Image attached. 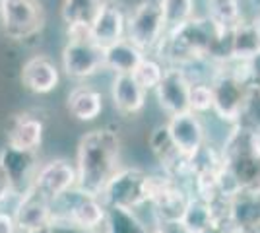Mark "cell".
I'll return each instance as SVG.
<instances>
[{"label": "cell", "mask_w": 260, "mask_h": 233, "mask_svg": "<svg viewBox=\"0 0 260 233\" xmlns=\"http://www.w3.org/2000/svg\"><path fill=\"white\" fill-rule=\"evenodd\" d=\"M155 56L167 66H188L200 60H229V31L210 16H194L173 31H167Z\"/></svg>", "instance_id": "1"}, {"label": "cell", "mask_w": 260, "mask_h": 233, "mask_svg": "<svg viewBox=\"0 0 260 233\" xmlns=\"http://www.w3.org/2000/svg\"><path fill=\"white\" fill-rule=\"evenodd\" d=\"M78 187L99 194L120 167V136L113 128H93L86 132L76 150Z\"/></svg>", "instance_id": "2"}, {"label": "cell", "mask_w": 260, "mask_h": 233, "mask_svg": "<svg viewBox=\"0 0 260 233\" xmlns=\"http://www.w3.org/2000/svg\"><path fill=\"white\" fill-rule=\"evenodd\" d=\"M223 163L243 189H260V134L233 124L221 142Z\"/></svg>", "instance_id": "3"}, {"label": "cell", "mask_w": 260, "mask_h": 233, "mask_svg": "<svg viewBox=\"0 0 260 233\" xmlns=\"http://www.w3.org/2000/svg\"><path fill=\"white\" fill-rule=\"evenodd\" d=\"M214 86V117L225 124H235L245 105L250 80L247 74V62L225 60L217 68L212 80Z\"/></svg>", "instance_id": "4"}, {"label": "cell", "mask_w": 260, "mask_h": 233, "mask_svg": "<svg viewBox=\"0 0 260 233\" xmlns=\"http://www.w3.org/2000/svg\"><path fill=\"white\" fill-rule=\"evenodd\" d=\"M190 196H192L190 189L179 179L171 177L163 171L150 173L148 208L152 212L153 225L159 227V225H167V223L181 222Z\"/></svg>", "instance_id": "5"}, {"label": "cell", "mask_w": 260, "mask_h": 233, "mask_svg": "<svg viewBox=\"0 0 260 233\" xmlns=\"http://www.w3.org/2000/svg\"><path fill=\"white\" fill-rule=\"evenodd\" d=\"M107 206L99 194L74 187L53 202V222H70L87 231L103 229Z\"/></svg>", "instance_id": "6"}, {"label": "cell", "mask_w": 260, "mask_h": 233, "mask_svg": "<svg viewBox=\"0 0 260 233\" xmlns=\"http://www.w3.org/2000/svg\"><path fill=\"white\" fill-rule=\"evenodd\" d=\"M60 62L68 78L86 80L105 70V49L91 39L89 29H70Z\"/></svg>", "instance_id": "7"}, {"label": "cell", "mask_w": 260, "mask_h": 233, "mask_svg": "<svg viewBox=\"0 0 260 233\" xmlns=\"http://www.w3.org/2000/svg\"><path fill=\"white\" fill-rule=\"evenodd\" d=\"M150 173L138 167H120L99 192L107 208L140 210L148 204Z\"/></svg>", "instance_id": "8"}, {"label": "cell", "mask_w": 260, "mask_h": 233, "mask_svg": "<svg viewBox=\"0 0 260 233\" xmlns=\"http://www.w3.org/2000/svg\"><path fill=\"white\" fill-rule=\"evenodd\" d=\"M167 35L159 0H142L128 14L126 37L138 45L146 55H155Z\"/></svg>", "instance_id": "9"}, {"label": "cell", "mask_w": 260, "mask_h": 233, "mask_svg": "<svg viewBox=\"0 0 260 233\" xmlns=\"http://www.w3.org/2000/svg\"><path fill=\"white\" fill-rule=\"evenodd\" d=\"M0 25L12 41H27L45 27L41 0H0Z\"/></svg>", "instance_id": "10"}, {"label": "cell", "mask_w": 260, "mask_h": 233, "mask_svg": "<svg viewBox=\"0 0 260 233\" xmlns=\"http://www.w3.org/2000/svg\"><path fill=\"white\" fill-rule=\"evenodd\" d=\"M148 148H150L152 155L155 157V161L159 163L163 173L179 179L181 183H184L190 189L192 171H190L188 157L179 150V146L175 144L173 136H171L169 128H167V122L157 124L152 132H150Z\"/></svg>", "instance_id": "11"}, {"label": "cell", "mask_w": 260, "mask_h": 233, "mask_svg": "<svg viewBox=\"0 0 260 233\" xmlns=\"http://www.w3.org/2000/svg\"><path fill=\"white\" fill-rule=\"evenodd\" d=\"M190 88L192 80L183 66H167L163 80L153 91L159 109L167 117L190 111Z\"/></svg>", "instance_id": "12"}, {"label": "cell", "mask_w": 260, "mask_h": 233, "mask_svg": "<svg viewBox=\"0 0 260 233\" xmlns=\"http://www.w3.org/2000/svg\"><path fill=\"white\" fill-rule=\"evenodd\" d=\"M167 128L173 136L175 144L186 157L192 155L208 142V124L206 117L194 111H184L171 115L167 119Z\"/></svg>", "instance_id": "13"}, {"label": "cell", "mask_w": 260, "mask_h": 233, "mask_svg": "<svg viewBox=\"0 0 260 233\" xmlns=\"http://www.w3.org/2000/svg\"><path fill=\"white\" fill-rule=\"evenodd\" d=\"M41 194L54 202L70 189L78 187V171L76 163H70L68 159H53L37 169L33 185Z\"/></svg>", "instance_id": "14"}, {"label": "cell", "mask_w": 260, "mask_h": 233, "mask_svg": "<svg viewBox=\"0 0 260 233\" xmlns=\"http://www.w3.org/2000/svg\"><path fill=\"white\" fill-rule=\"evenodd\" d=\"M12 214L20 227H25L29 231L45 229L53 223V202L35 187H29L16 196V206Z\"/></svg>", "instance_id": "15"}, {"label": "cell", "mask_w": 260, "mask_h": 233, "mask_svg": "<svg viewBox=\"0 0 260 233\" xmlns=\"http://www.w3.org/2000/svg\"><path fill=\"white\" fill-rule=\"evenodd\" d=\"M228 220L237 233H260V189H241L229 198Z\"/></svg>", "instance_id": "16"}, {"label": "cell", "mask_w": 260, "mask_h": 233, "mask_svg": "<svg viewBox=\"0 0 260 233\" xmlns=\"http://www.w3.org/2000/svg\"><path fill=\"white\" fill-rule=\"evenodd\" d=\"M126 20L128 16H124V10L117 0H103L98 18L89 27V35L95 43L105 49L126 37Z\"/></svg>", "instance_id": "17"}, {"label": "cell", "mask_w": 260, "mask_h": 233, "mask_svg": "<svg viewBox=\"0 0 260 233\" xmlns=\"http://www.w3.org/2000/svg\"><path fill=\"white\" fill-rule=\"evenodd\" d=\"M148 91L142 88L134 74H115L111 84V101L120 115L134 117L144 111Z\"/></svg>", "instance_id": "18"}, {"label": "cell", "mask_w": 260, "mask_h": 233, "mask_svg": "<svg viewBox=\"0 0 260 233\" xmlns=\"http://www.w3.org/2000/svg\"><path fill=\"white\" fill-rule=\"evenodd\" d=\"M58 82H60L58 66L49 56L35 55L23 62L22 84L25 86V89L45 95V93H51L53 89H56Z\"/></svg>", "instance_id": "19"}, {"label": "cell", "mask_w": 260, "mask_h": 233, "mask_svg": "<svg viewBox=\"0 0 260 233\" xmlns=\"http://www.w3.org/2000/svg\"><path fill=\"white\" fill-rule=\"evenodd\" d=\"M35 161V152H25L12 146H6L0 152V165L10 175L18 194H22L23 190H27L33 185V177L39 169Z\"/></svg>", "instance_id": "20"}, {"label": "cell", "mask_w": 260, "mask_h": 233, "mask_svg": "<svg viewBox=\"0 0 260 233\" xmlns=\"http://www.w3.org/2000/svg\"><path fill=\"white\" fill-rule=\"evenodd\" d=\"M43 132L45 126L39 117L22 113L12 119L6 138H8V146L12 148L25 150V152H37V148L43 142Z\"/></svg>", "instance_id": "21"}, {"label": "cell", "mask_w": 260, "mask_h": 233, "mask_svg": "<svg viewBox=\"0 0 260 233\" xmlns=\"http://www.w3.org/2000/svg\"><path fill=\"white\" fill-rule=\"evenodd\" d=\"M146 53L128 37H122L117 43L105 47V70L113 74H134Z\"/></svg>", "instance_id": "22"}, {"label": "cell", "mask_w": 260, "mask_h": 233, "mask_svg": "<svg viewBox=\"0 0 260 233\" xmlns=\"http://www.w3.org/2000/svg\"><path fill=\"white\" fill-rule=\"evenodd\" d=\"M66 109L78 121H95L103 111V95L91 86H76L68 93Z\"/></svg>", "instance_id": "23"}, {"label": "cell", "mask_w": 260, "mask_h": 233, "mask_svg": "<svg viewBox=\"0 0 260 233\" xmlns=\"http://www.w3.org/2000/svg\"><path fill=\"white\" fill-rule=\"evenodd\" d=\"M260 53V34L254 20H245L229 31V60L247 62Z\"/></svg>", "instance_id": "24"}, {"label": "cell", "mask_w": 260, "mask_h": 233, "mask_svg": "<svg viewBox=\"0 0 260 233\" xmlns=\"http://www.w3.org/2000/svg\"><path fill=\"white\" fill-rule=\"evenodd\" d=\"M103 0H62L60 18L66 29H89L98 18Z\"/></svg>", "instance_id": "25"}, {"label": "cell", "mask_w": 260, "mask_h": 233, "mask_svg": "<svg viewBox=\"0 0 260 233\" xmlns=\"http://www.w3.org/2000/svg\"><path fill=\"white\" fill-rule=\"evenodd\" d=\"M216 208L214 204L206 198L200 196H190L186 210H184L183 218H181V225L184 227L186 233H202L208 229L212 223H216Z\"/></svg>", "instance_id": "26"}, {"label": "cell", "mask_w": 260, "mask_h": 233, "mask_svg": "<svg viewBox=\"0 0 260 233\" xmlns=\"http://www.w3.org/2000/svg\"><path fill=\"white\" fill-rule=\"evenodd\" d=\"M105 233H152L150 223L138 210L128 208H107V220L103 225Z\"/></svg>", "instance_id": "27"}, {"label": "cell", "mask_w": 260, "mask_h": 233, "mask_svg": "<svg viewBox=\"0 0 260 233\" xmlns=\"http://www.w3.org/2000/svg\"><path fill=\"white\" fill-rule=\"evenodd\" d=\"M208 14L214 22L223 27L225 31L235 29L237 25L245 22V14H243V6L241 0H206Z\"/></svg>", "instance_id": "28"}, {"label": "cell", "mask_w": 260, "mask_h": 233, "mask_svg": "<svg viewBox=\"0 0 260 233\" xmlns=\"http://www.w3.org/2000/svg\"><path fill=\"white\" fill-rule=\"evenodd\" d=\"M167 31H173L196 16L194 0H159Z\"/></svg>", "instance_id": "29"}, {"label": "cell", "mask_w": 260, "mask_h": 233, "mask_svg": "<svg viewBox=\"0 0 260 233\" xmlns=\"http://www.w3.org/2000/svg\"><path fill=\"white\" fill-rule=\"evenodd\" d=\"M165 70H167V64L163 62L159 56L146 55L142 58L140 64H138V68L134 70V78L140 82V86L146 91H155V88L159 86V82L163 80Z\"/></svg>", "instance_id": "30"}, {"label": "cell", "mask_w": 260, "mask_h": 233, "mask_svg": "<svg viewBox=\"0 0 260 233\" xmlns=\"http://www.w3.org/2000/svg\"><path fill=\"white\" fill-rule=\"evenodd\" d=\"M235 124L245 126V128H249L252 132L260 134V86L250 84L245 105H243L241 115H239Z\"/></svg>", "instance_id": "31"}, {"label": "cell", "mask_w": 260, "mask_h": 233, "mask_svg": "<svg viewBox=\"0 0 260 233\" xmlns=\"http://www.w3.org/2000/svg\"><path fill=\"white\" fill-rule=\"evenodd\" d=\"M190 111L208 117L214 113V86L212 82H192L190 88Z\"/></svg>", "instance_id": "32"}, {"label": "cell", "mask_w": 260, "mask_h": 233, "mask_svg": "<svg viewBox=\"0 0 260 233\" xmlns=\"http://www.w3.org/2000/svg\"><path fill=\"white\" fill-rule=\"evenodd\" d=\"M14 196H18L16 187H14V183H12L10 175L6 173V169L0 165V204L6 202V200L14 198Z\"/></svg>", "instance_id": "33"}, {"label": "cell", "mask_w": 260, "mask_h": 233, "mask_svg": "<svg viewBox=\"0 0 260 233\" xmlns=\"http://www.w3.org/2000/svg\"><path fill=\"white\" fill-rule=\"evenodd\" d=\"M247 74H249L250 84L260 86V53L247 60Z\"/></svg>", "instance_id": "34"}, {"label": "cell", "mask_w": 260, "mask_h": 233, "mask_svg": "<svg viewBox=\"0 0 260 233\" xmlns=\"http://www.w3.org/2000/svg\"><path fill=\"white\" fill-rule=\"evenodd\" d=\"M16 218L12 212L0 210V233H16Z\"/></svg>", "instance_id": "35"}, {"label": "cell", "mask_w": 260, "mask_h": 233, "mask_svg": "<svg viewBox=\"0 0 260 233\" xmlns=\"http://www.w3.org/2000/svg\"><path fill=\"white\" fill-rule=\"evenodd\" d=\"M202 233H237V231L231 227L229 222H216V223H212L208 229H204Z\"/></svg>", "instance_id": "36"}, {"label": "cell", "mask_w": 260, "mask_h": 233, "mask_svg": "<svg viewBox=\"0 0 260 233\" xmlns=\"http://www.w3.org/2000/svg\"><path fill=\"white\" fill-rule=\"evenodd\" d=\"M252 20H254V23H256V29H258V34H260V12L252 18Z\"/></svg>", "instance_id": "37"}, {"label": "cell", "mask_w": 260, "mask_h": 233, "mask_svg": "<svg viewBox=\"0 0 260 233\" xmlns=\"http://www.w3.org/2000/svg\"><path fill=\"white\" fill-rule=\"evenodd\" d=\"M152 233H167L163 227H155V229H152Z\"/></svg>", "instance_id": "38"}]
</instances>
